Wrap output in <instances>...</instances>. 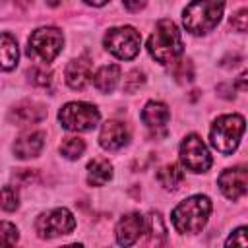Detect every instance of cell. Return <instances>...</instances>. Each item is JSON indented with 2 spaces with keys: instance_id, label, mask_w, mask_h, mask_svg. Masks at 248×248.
I'll list each match as a JSON object with an SVG mask.
<instances>
[{
  "instance_id": "cell-1",
  "label": "cell",
  "mask_w": 248,
  "mask_h": 248,
  "mask_svg": "<svg viewBox=\"0 0 248 248\" xmlns=\"http://www.w3.org/2000/svg\"><path fill=\"white\" fill-rule=\"evenodd\" d=\"M147 50L159 64H174V60L182 54V37L174 21H157L153 35L147 41Z\"/></svg>"
},
{
  "instance_id": "cell-2",
  "label": "cell",
  "mask_w": 248,
  "mask_h": 248,
  "mask_svg": "<svg viewBox=\"0 0 248 248\" xmlns=\"http://www.w3.org/2000/svg\"><path fill=\"white\" fill-rule=\"evenodd\" d=\"M209 213H211L209 198L207 196H192V198L180 202L172 209V223H174L178 232L194 234L205 227Z\"/></svg>"
},
{
  "instance_id": "cell-3",
  "label": "cell",
  "mask_w": 248,
  "mask_h": 248,
  "mask_svg": "<svg viewBox=\"0 0 248 248\" xmlns=\"http://www.w3.org/2000/svg\"><path fill=\"white\" fill-rule=\"evenodd\" d=\"M223 8L225 0H192L184 8V27L192 35H203L219 23Z\"/></svg>"
},
{
  "instance_id": "cell-4",
  "label": "cell",
  "mask_w": 248,
  "mask_h": 248,
  "mask_svg": "<svg viewBox=\"0 0 248 248\" xmlns=\"http://www.w3.org/2000/svg\"><path fill=\"white\" fill-rule=\"evenodd\" d=\"M244 132V118L240 114H225L219 116L209 132L211 138V145L219 151V153H232L236 149V145L240 143Z\"/></svg>"
},
{
  "instance_id": "cell-5",
  "label": "cell",
  "mask_w": 248,
  "mask_h": 248,
  "mask_svg": "<svg viewBox=\"0 0 248 248\" xmlns=\"http://www.w3.org/2000/svg\"><path fill=\"white\" fill-rule=\"evenodd\" d=\"M58 120L66 130L72 132H85L97 126L99 122V110L89 105V103H81V101H74L68 103L60 108L58 112Z\"/></svg>"
},
{
  "instance_id": "cell-6",
  "label": "cell",
  "mask_w": 248,
  "mask_h": 248,
  "mask_svg": "<svg viewBox=\"0 0 248 248\" xmlns=\"http://www.w3.org/2000/svg\"><path fill=\"white\" fill-rule=\"evenodd\" d=\"M140 45H141V35L130 25L112 27L105 35L107 50L122 60H132L140 52Z\"/></svg>"
},
{
  "instance_id": "cell-7",
  "label": "cell",
  "mask_w": 248,
  "mask_h": 248,
  "mask_svg": "<svg viewBox=\"0 0 248 248\" xmlns=\"http://www.w3.org/2000/svg\"><path fill=\"white\" fill-rule=\"evenodd\" d=\"M64 45V35L56 27H41L35 29L29 37V48L27 54L39 56L43 62H52L58 52L62 50Z\"/></svg>"
},
{
  "instance_id": "cell-8",
  "label": "cell",
  "mask_w": 248,
  "mask_h": 248,
  "mask_svg": "<svg viewBox=\"0 0 248 248\" xmlns=\"http://www.w3.org/2000/svg\"><path fill=\"white\" fill-rule=\"evenodd\" d=\"M182 165L192 172H205L211 167V155L198 134H190L180 143Z\"/></svg>"
},
{
  "instance_id": "cell-9",
  "label": "cell",
  "mask_w": 248,
  "mask_h": 248,
  "mask_svg": "<svg viewBox=\"0 0 248 248\" xmlns=\"http://www.w3.org/2000/svg\"><path fill=\"white\" fill-rule=\"evenodd\" d=\"M76 227L74 215L66 207H56L48 213H43L37 219V232L43 238H54L72 232Z\"/></svg>"
},
{
  "instance_id": "cell-10",
  "label": "cell",
  "mask_w": 248,
  "mask_h": 248,
  "mask_svg": "<svg viewBox=\"0 0 248 248\" xmlns=\"http://www.w3.org/2000/svg\"><path fill=\"white\" fill-rule=\"evenodd\" d=\"M246 167H234L227 169L219 174V188L229 200H238L246 194Z\"/></svg>"
},
{
  "instance_id": "cell-11",
  "label": "cell",
  "mask_w": 248,
  "mask_h": 248,
  "mask_svg": "<svg viewBox=\"0 0 248 248\" xmlns=\"http://www.w3.org/2000/svg\"><path fill=\"white\" fill-rule=\"evenodd\" d=\"M145 232V219L140 213L124 215L116 225V240L122 246H132Z\"/></svg>"
},
{
  "instance_id": "cell-12",
  "label": "cell",
  "mask_w": 248,
  "mask_h": 248,
  "mask_svg": "<svg viewBox=\"0 0 248 248\" xmlns=\"http://www.w3.org/2000/svg\"><path fill=\"white\" fill-rule=\"evenodd\" d=\"M99 143L105 149H120L122 145L128 143V128L120 120H108L103 124L101 134H99Z\"/></svg>"
},
{
  "instance_id": "cell-13",
  "label": "cell",
  "mask_w": 248,
  "mask_h": 248,
  "mask_svg": "<svg viewBox=\"0 0 248 248\" xmlns=\"http://www.w3.org/2000/svg\"><path fill=\"white\" fill-rule=\"evenodd\" d=\"M45 116H46V108L33 101H23L10 110V122L16 126H27V124L41 122Z\"/></svg>"
},
{
  "instance_id": "cell-14",
  "label": "cell",
  "mask_w": 248,
  "mask_h": 248,
  "mask_svg": "<svg viewBox=\"0 0 248 248\" xmlns=\"http://www.w3.org/2000/svg\"><path fill=\"white\" fill-rule=\"evenodd\" d=\"M45 147V132H27L19 136L14 143V153L17 159L37 157Z\"/></svg>"
},
{
  "instance_id": "cell-15",
  "label": "cell",
  "mask_w": 248,
  "mask_h": 248,
  "mask_svg": "<svg viewBox=\"0 0 248 248\" xmlns=\"http://www.w3.org/2000/svg\"><path fill=\"white\" fill-rule=\"evenodd\" d=\"M91 78V60L87 56H79L72 60L66 68V81L72 89H83Z\"/></svg>"
},
{
  "instance_id": "cell-16",
  "label": "cell",
  "mask_w": 248,
  "mask_h": 248,
  "mask_svg": "<svg viewBox=\"0 0 248 248\" xmlns=\"http://www.w3.org/2000/svg\"><path fill=\"white\" fill-rule=\"evenodd\" d=\"M169 118H170V112H169L167 105H163V103H159V101H149V103L143 107V110H141V120H143V124H145L147 128H151V130L163 128V126L169 122Z\"/></svg>"
},
{
  "instance_id": "cell-17",
  "label": "cell",
  "mask_w": 248,
  "mask_h": 248,
  "mask_svg": "<svg viewBox=\"0 0 248 248\" xmlns=\"http://www.w3.org/2000/svg\"><path fill=\"white\" fill-rule=\"evenodd\" d=\"M120 78V68L116 64H107L103 68H99L93 76V83L101 93H110Z\"/></svg>"
},
{
  "instance_id": "cell-18",
  "label": "cell",
  "mask_w": 248,
  "mask_h": 248,
  "mask_svg": "<svg viewBox=\"0 0 248 248\" xmlns=\"http://www.w3.org/2000/svg\"><path fill=\"white\" fill-rule=\"evenodd\" d=\"M112 178V165L107 159H93L87 165V182L91 186H103Z\"/></svg>"
},
{
  "instance_id": "cell-19",
  "label": "cell",
  "mask_w": 248,
  "mask_h": 248,
  "mask_svg": "<svg viewBox=\"0 0 248 248\" xmlns=\"http://www.w3.org/2000/svg\"><path fill=\"white\" fill-rule=\"evenodd\" d=\"M17 41L10 33L0 35V70H12L17 64Z\"/></svg>"
},
{
  "instance_id": "cell-20",
  "label": "cell",
  "mask_w": 248,
  "mask_h": 248,
  "mask_svg": "<svg viewBox=\"0 0 248 248\" xmlns=\"http://www.w3.org/2000/svg\"><path fill=\"white\" fill-rule=\"evenodd\" d=\"M157 180H159V184H161L163 188H167V190H176V188L182 184V180H184V170H182L178 165H174V163L165 165L163 169H159Z\"/></svg>"
},
{
  "instance_id": "cell-21",
  "label": "cell",
  "mask_w": 248,
  "mask_h": 248,
  "mask_svg": "<svg viewBox=\"0 0 248 248\" xmlns=\"http://www.w3.org/2000/svg\"><path fill=\"white\" fill-rule=\"evenodd\" d=\"M145 232H147V240L149 244H163L167 238V231L163 225V219L159 213H149L145 219Z\"/></svg>"
},
{
  "instance_id": "cell-22",
  "label": "cell",
  "mask_w": 248,
  "mask_h": 248,
  "mask_svg": "<svg viewBox=\"0 0 248 248\" xmlns=\"http://www.w3.org/2000/svg\"><path fill=\"white\" fill-rule=\"evenodd\" d=\"M60 151L66 159H79L81 153L85 151V141L78 136H70V138H64L62 143H60Z\"/></svg>"
},
{
  "instance_id": "cell-23",
  "label": "cell",
  "mask_w": 248,
  "mask_h": 248,
  "mask_svg": "<svg viewBox=\"0 0 248 248\" xmlns=\"http://www.w3.org/2000/svg\"><path fill=\"white\" fill-rule=\"evenodd\" d=\"M19 205V192L16 186H4L0 190V207L4 211H14Z\"/></svg>"
},
{
  "instance_id": "cell-24",
  "label": "cell",
  "mask_w": 248,
  "mask_h": 248,
  "mask_svg": "<svg viewBox=\"0 0 248 248\" xmlns=\"http://www.w3.org/2000/svg\"><path fill=\"white\" fill-rule=\"evenodd\" d=\"M172 74H174V78H176V81H178V83L192 81V78H194L192 62H190V60H180V62L176 64V68L172 70Z\"/></svg>"
},
{
  "instance_id": "cell-25",
  "label": "cell",
  "mask_w": 248,
  "mask_h": 248,
  "mask_svg": "<svg viewBox=\"0 0 248 248\" xmlns=\"http://www.w3.org/2000/svg\"><path fill=\"white\" fill-rule=\"evenodd\" d=\"M29 79L39 87H46L50 85V72L43 66H33L29 68Z\"/></svg>"
},
{
  "instance_id": "cell-26",
  "label": "cell",
  "mask_w": 248,
  "mask_h": 248,
  "mask_svg": "<svg viewBox=\"0 0 248 248\" xmlns=\"http://www.w3.org/2000/svg\"><path fill=\"white\" fill-rule=\"evenodd\" d=\"M17 240V229L12 223L2 221L0 223V244H16Z\"/></svg>"
},
{
  "instance_id": "cell-27",
  "label": "cell",
  "mask_w": 248,
  "mask_h": 248,
  "mask_svg": "<svg viewBox=\"0 0 248 248\" xmlns=\"http://www.w3.org/2000/svg\"><path fill=\"white\" fill-rule=\"evenodd\" d=\"M143 74L140 72V70H134V72H130V76L126 78V81H124V89L126 91H136V89H140V85H143Z\"/></svg>"
},
{
  "instance_id": "cell-28",
  "label": "cell",
  "mask_w": 248,
  "mask_h": 248,
  "mask_svg": "<svg viewBox=\"0 0 248 248\" xmlns=\"http://www.w3.org/2000/svg\"><path fill=\"white\" fill-rule=\"evenodd\" d=\"M231 25H232L236 31H240V33L246 31V10H244V8L238 10L236 14H232V17H231Z\"/></svg>"
},
{
  "instance_id": "cell-29",
  "label": "cell",
  "mask_w": 248,
  "mask_h": 248,
  "mask_svg": "<svg viewBox=\"0 0 248 248\" xmlns=\"http://www.w3.org/2000/svg\"><path fill=\"white\" fill-rule=\"evenodd\" d=\"M227 246H234V244H238V246H248V240H246V229L244 227H240L238 231H234V234H231L229 238H227V242H225Z\"/></svg>"
},
{
  "instance_id": "cell-30",
  "label": "cell",
  "mask_w": 248,
  "mask_h": 248,
  "mask_svg": "<svg viewBox=\"0 0 248 248\" xmlns=\"http://www.w3.org/2000/svg\"><path fill=\"white\" fill-rule=\"evenodd\" d=\"M145 2H147V0H122L124 8L130 10V12H138V10H141V8L145 6Z\"/></svg>"
},
{
  "instance_id": "cell-31",
  "label": "cell",
  "mask_w": 248,
  "mask_h": 248,
  "mask_svg": "<svg viewBox=\"0 0 248 248\" xmlns=\"http://www.w3.org/2000/svg\"><path fill=\"white\" fill-rule=\"evenodd\" d=\"M236 87H238L240 91H246V74H240V76H238V79H236Z\"/></svg>"
},
{
  "instance_id": "cell-32",
  "label": "cell",
  "mask_w": 248,
  "mask_h": 248,
  "mask_svg": "<svg viewBox=\"0 0 248 248\" xmlns=\"http://www.w3.org/2000/svg\"><path fill=\"white\" fill-rule=\"evenodd\" d=\"M87 4H91V6H103V4H107L108 0H85Z\"/></svg>"
},
{
  "instance_id": "cell-33",
  "label": "cell",
  "mask_w": 248,
  "mask_h": 248,
  "mask_svg": "<svg viewBox=\"0 0 248 248\" xmlns=\"http://www.w3.org/2000/svg\"><path fill=\"white\" fill-rule=\"evenodd\" d=\"M48 4H50V6H56V4H58V0H48Z\"/></svg>"
}]
</instances>
